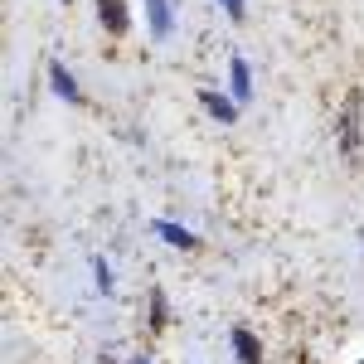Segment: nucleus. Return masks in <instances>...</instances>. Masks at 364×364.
I'll use <instances>...</instances> for the list:
<instances>
[{"instance_id":"nucleus-3","label":"nucleus","mask_w":364,"mask_h":364,"mask_svg":"<svg viewBox=\"0 0 364 364\" xmlns=\"http://www.w3.org/2000/svg\"><path fill=\"white\" fill-rule=\"evenodd\" d=\"M97 15H102V25L112 29V34L127 29V5H122V0H97Z\"/></svg>"},{"instance_id":"nucleus-8","label":"nucleus","mask_w":364,"mask_h":364,"mask_svg":"<svg viewBox=\"0 0 364 364\" xmlns=\"http://www.w3.org/2000/svg\"><path fill=\"white\" fill-rule=\"evenodd\" d=\"M199 102H204L209 112L219 117V122H233V117H238V107H233L228 97H219V92H199Z\"/></svg>"},{"instance_id":"nucleus-6","label":"nucleus","mask_w":364,"mask_h":364,"mask_svg":"<svg viewBox=\"0 0 364 364\" xmlns=\"http://www.w3.org/2000/svg\"><path fill=\"white\" fill-rule=\"evenodd\" d=\"M156 233H161L166 243H175V248H199V238L190 233V228H180V224H166V219L156 224Z\"/></svg>"},{"instance_id":"nucleus-2","label":"nucleus","mask_w":364,"mask_h":364,"mask_svg":"<svg viewBox=\"0 0 364 364\" xmlns=\"http://www.w3.org/2000/svg\"><path fill=\"white\" fill-rule=\"evenodd\" d=\"M49 83H54V92H58V97H68V102H83V92H78L73 73H68L63 63H49Z\"/></svg>"},{"instance_id":"nucleus-7","label":"nucleus","mask_w":364,"mask_h":364,"mask_svg":"<svg viewBox=\"0 0 364 364\" xmlns=\"http://www.w3.org/2000/svg\"><path fill=\"white\" fill-rule=\"evenodd\" d=\"M233 350H238V360H243V364H262V350H257V340H252L243 326L233 331Z\"/></svg>"},{"instance_id":"nucleus-12","label":"nucleus","mask_w":364,"mask_h":364,"mask_svg":"<svg viewBox=\"0 0 364 364\" xmlns=\"http://www.w3.org/2000/svg\"><path fill=\"white\" fill-rule=\"evenodd\" d=\"M127 364H146V360H127Z\"/></svg>"},{"instance_id":"nucleus-4","label":"nucleus","mask_w":364,"mask_h":364,"mask_svg":"<svg viewBox=\"0 0 364 364\" xmlns=\"http://www.w3.org/2000/svg\"><path fill=\"white\" fill-rule=\"evenodd\" d=\"M146 10H151V34L170 39V0H146Z\"/></svg>"},{"instance_id":"nucleus-9","label":"nucleus","mask_w":364,"mask_h":364,"mask_svg":"<svg viewBox=\"0 0 364 364\" xmlns=\"http://www.w3.org/2000/svg\"><path fill=\"white\" fill-rule=\"evenodd\" d=\"M92 272H97V291H102V296H112V267L97 257V262H92Z\"/></svg>"},{"instance_id":"nucleus-11","label":"nucleus","mask_w":364,"mask_h":364,"mask_svg":"<svg viewBox=\"0 0 364 364\" xmlns=\"http://www.w3.org/2000/svg\"><path fill=\"white\" fill-rule=\"evenodd\" d=\"M224 10L233 15V20H243V10H248V0H224Z\"/></svg>"},{"instance_id":"nucleus-1","label":"nucleus","mask_w":364,"mask_h":364,"mask_svg":"<svg viewBox=\"0 0 364 364\" xmlns=\"http://www.w3.org/2000/svg\"><path fill=\"white\" fill-rule=\"evenodd\" d=\"M340 146H345V156H355V151H360V92H350V97H345V122H340Z\"/></svg>"},{"instance_id":"nucleus-5","label":"nucleus","mask_w":364,"mask_h":364,"mask_svg":"<svg viewBox=\"0 0 364 364\" xmlns=\"http://www.w3.org/2000/svg\"><path fill=\"white\" fill-rule=\"evenodd\" d=\"M228 78H233V102H248L252 78H248V63H243V58H233V63H228Z\"/></svg>"},{"instance_id":"nucleus-10","label":"nucleus","mask_w":364,"mask_h":364,"mask_svg":"<svg viewBox=\"0 0 364 364\" xmlns=\"http://www.w3.org/2000/svg\"><path fill=\"white\" fill-rule=\"evenodd\" d=\"M151 326H156V331L166 326V296H161V291H151Z\"/></svg>"}]
</instances>
